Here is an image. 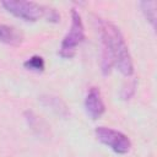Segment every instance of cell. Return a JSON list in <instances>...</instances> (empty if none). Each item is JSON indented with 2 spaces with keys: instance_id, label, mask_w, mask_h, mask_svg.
Masks as SVG:
<instances>
[{
  "instance_id": "obj_1",
  "label": "cell",
  "mask_w": 157,
  "mask_h": 157,
  "mask_svg": "<svg viewBox=\"0 0 157 157\" xmlns=\"http://www.w3.org/2000/svg\"><path fill=\"white\" fill-rule=\"evenodd\" d=\"M96 27L101 38V70L109 75L113 67L129 77L134 74V64L128 44L120 29L108 20L94 17Z\"/></svg>"
},
{
  "instance_id": "obj_2",
  "label": "cell",
  "mask_w": 157,
  "mask_h": 157,
  "mask_svg": "<svg viewBox=\"0 0 157 157\" xmlns=\"http://www.w3.org/2000/svg\"><path fill=\"white\" fill-rule=\"evenodd\" d=\"M2 7L13 15L15 17L26 22H36L40 18H45L48 22H60V13L54 7H49L34 1H2Z\"/></svg>"
},
{
  "instance_id": "obj_3",
  "label": "cell",
  "mask_w": 157,
  "mask_h": 157,
  "mask_svg": "<svg viewBox=\"0 0 157 157\" xmlns=\"http://www.w3.org/2000/svg\"><path fill=\"white\" fill-rule=\"evenodd\" d=\"M83 40H85V26L81 15L76 9H72L70 28L60 43L59 55L64 59H71L76 54L77 48L81 45Z\"/></svg>"
},
{
  "instance_id": "obj_4",
  "label": "cell",
  "mask_w": 157,
  "mask_h": 157,
  "mask_svg": "<svg viewBox=\"0 0 157 157\" xmlns=\"http://www.w3.org/2000/svg\"><path fill=\"white\" fill-rule=\"evenodd\" d=\"M94 135L99 142L118 155H126L131 150L130 139L121 131L107 126H98L94 130Z\"/></svg>"
},
{
  "instance_id": "obj_5",
  "label": "cell",
  "mask_w": 157,
  "mask_h": 157,
  "mask_svg": "<svg viewBox=\"0 0 157 157\" xmlns=\"http://www.w3.org/2000/svg\"><path fill=\"white\" fill-rule=\"evenodd\" d=\"M85 110L92 120L99 119L105 112V104L98 87H91L85 97Z\"/></svg>"
},
{
  "instance_id": "obj_6",
  "label": "cell",
  "mask_w": 157,
  "mask_h": 157,
  "mask_svg": "<svg viewBox=\"0 0 157 157\" xmlns=\"http://www.w3.org/2000/svg\"><path fill=\"white\" fill-rule=\"evenodd\" d=\"M39 102H40V104L44 108L49 109L50 112H53L54 114H56L60 118H67L70 115L69 107L58 96H54V94H42L39 97Z\"/></svg>"
},
{
  "instance_id": "obj_7",
  "label": "cell",
  "mask_w": 157,
  "mask_h": 157,
  "mask_svg": "<svg viewBox=\"0 0 157 157\" xmlns=\"http://www.w3.org/2000/svg\"><path fill=\"white\" fill-rule=\"evenodd\" d=\"M25 119L28 124V126L31 128V130L40 136V137H47L49 135V126L45 124V121L43 119H40V117H38L34 112L32 110H26L25 112Z\"/></svg>"
},
{
  "instance_id": "obj_8",
  "label": "cell",
  "mask_w": 157,
  "mask_h": 157,
  "mask_svg": "<svg viewBox=\"0 0 157 157\" xmlns=\"http://www.w3.org/2000/svg\"><path fill=\"white\" fill-rule=\"evenodd\" d=\"M23 42V36L12 26L0 23V43L17 47Z\"/></svg>"
},
{
  "instance_id": "obj_9",
  "label": "cell",
  "mask_w": 157,
  "mask_h": 157,
  "mask_svg": "<svg viewBox=\"0 0 157 157\" xmlns=\"http://www.w3.org/2000/svg\"><path fill=\"white\" fill-rule=\"evenodd\" d=\"M140 10L144 15V17L146 18V21L155 27L156 23V2L155 1H140L139 2Z\"/></svg>"
},
{
  "instance_id": "obj_10",
  "label": "cell",
  "mask_w": 157,
  "mask_h": 157,
  "mask_svg": "<svg viewBox=\"0 0 157 157\" xmlns=\"http://www.w3.org/2000/svg\"><path fill=\"white\" fill-rule=\"evenodd\" d=\"M25 69L33 72H42L45 67V61L40 55H32L23 63Z\"/></svg>"
},
{
  "instance_id": "obj_11",
  "label": "cell",
  "mask_w": 157,
  "mask_h": 157,
  "mask_svg": "<svg viewBox=\"0 0 157 157\" xmlns=\"http://www.w3.org/2000/svg\"><path fill=\"white\" fill-rule=\"evenodd\" d=\"M135 91H136V81L132 80L128 83H125L120 91V97L121 99L124 101H129L134 94H135Z\"/></svg>"
}]
</instances>
